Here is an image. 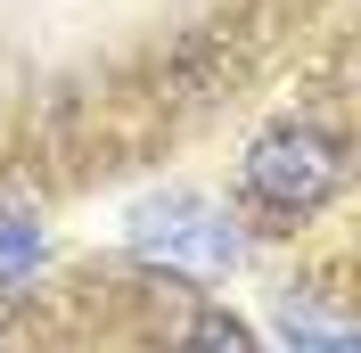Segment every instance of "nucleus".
<instances>
[{"label":"nucleus","mask_w":361,"mask_h":353,"mask_svg":"<svg viewBox=\"0 0 361 353\" xmlns=\"http://www.w3.org/2000/svg\"><path fill=\"white\" fill-rule=\"evenodd\" d=\"M345 173H353L345 140L329 132V124H295V115L263 124V132L247 140V156H238V189H247V205L271 214V222L320 214V205L345 189Z\"/></svg>","instance_id":"1"},{"label":"nucleus","mask_w":361,"mask_h":353,"mask_svg":"<svg viewBox=\"0 0 361 353\" xmlns=\"http://www.w3.org/2000/svg\"><path fill=\"white\" fill-rule=\"evenodd\" d=\"M123 239H132V255H148L164 271H197V280L238 271V222H230V205L197 198V189H164V198L132 205Z\"/></svg>","instance_id":"2"},{"label":"nucleus","mask_w":361,"mask_h":353,"mask_svg":"<svg viewBox=\"0 0 361 353\" xmlns=\"http://www.w3.org/2000/svg\"><path fill=\"white\" fill-rule=\"evenodd\" d=\"M42 271V222H25L17 205H0V287H25Z\"/></svg>","instance_id":"3"},{"label":"nucleus","mask_w":361,"mask_h":353,"mask_svg":"<svg viewBox=\"0 0 361 353\" xmlns=\"http://www.w3.org/2000/svg\"><path fill=\"white\" fill-rule=\"evenodd\" d=\"M173 353H255V329H247V321H230V312H197V321L180 329Z\"/></svg>","instance_id":"4"},{"label":"nucleus","mask_w":361,"mask_h":353,"mask_svg":"<svg viewBox=\"0 0 361 353\" xmlns=\"http://www.w3.org/2000/svg\"><path fill=\"white\" fill-rule=\"evenodd\" d=\"M312 353H361V329H320Z\"/></svg>","instance_id":"5"}]
</instances>
